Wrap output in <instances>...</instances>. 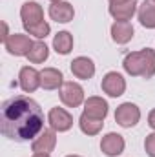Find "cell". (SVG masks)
<instances>
[{"instance_id":"1","label":"cell","mask_w":155,"mask_h":157,"mask_svg":"<svg viewBox=\"0 0 155 157\" xmlns=\"http://www.w3.org/2000/svg\"><path fill=\"white\" fill-rule=\"evenodd\" d=\"M2 135L15 143L35 141L44 130V112L40 104L28 95H15L0 108Z\"/></svg>"},{"instance_id":"2","label":"cell","mask_w":155,"mask_h":157,"mask_svg":"<svg viewBox=\"0 0 155 157\" xmlns=\"http://www.w3.org/2000/svg\"><path fill=\"white\" fill-rule=\"evenodd\" d=\"M122 68L131 77L152 78L155 75V49L142 48L139 51H131L124 57Z\"/></svg>"},{"instance_id":"3","label":"cell","mask_w":155,"mask_h":157,"mask_svg":"<svg viewBox=\"0 0 155 157\" xmlns=\"http://www.w3.org/2000/svg\"><path fill=\"white\" fill-rule=\"evenodd\" d=\"M59 95H60L62 104L68 106V108H78L86 101L84 88L78 82H75V80H66L62 84V88L59 90Z\"/></svg>"},{"instance_id":"4","label":"cell","mask_w":155,"mask_h":157,"mask_svg":"<svg viewBox=\"0 0 155 157\" xmlns=\"http://www.w3.org/2000/svg\"><path fill=\"white\" fill-rule=\"evenodd\" d=\"M141 121V108L133 102H122L115 110V122L122 128H133Z\"/></svg>"},{"instance_id":"5","label":"cell","mask_w":155,"mask_h":157,"mask_svg":"<svg viewBox=\"0 0 155 157\" xmlns=\"http://www.w3.org/2000/svg\"><path fill=\"white\" fill-rule=\"evenodd\" d=\"M33 44H35V40H31L24 33H11L9 39L4 42V48L13 57H28Z\"/></svg>"},{"instance_id":"6","label":"cell","mask_w":155,"mask_h":157,"mask_svg":"<svg viewBox=\"0 0 155 157\" xmlns=\"http://www.w3.org/2000/svg\"><path fill=\"white\" fill-rule=\"evenodd\" d=\"M100 88L108 97L117 99V97L124 95V91H126V78L119 71H108L100 80Z\"/></svg>"},{"instance_id":"7","label":"cell","mask_w":155,"mask_h":157,"mask_svg":"<svg viewBox=\"0 0 155 157\" xmlns=\"http://www.w3.org/2000/svg\"><path fill=\"white\" fill-rule=\"evenodd\" d=\"M47 122H49V128H53L55 132L62 133V132H68L71 130L73 126V115L66 110V108H51L49 113H47Z\"/></svg>"},{"instance_id":"8","label":"cell","mask_w":155,"mask_h":157,"mask_svg":"<svg viewBox=\"0 0 155 157\" xmlns=\"http://www.w3.org/2000/svg\"><path fill=\"white\" fill-rule=\"evenodd\" d=\"M88 117L97 119V121H104L110 113V104L106 99L99 97V95H91L84 101V112Z\"/></svg>"},{"instance_id":"9","label":"cell","mask_w":155,"mask_h":157,"mask_svg":"<svg viewBox=\"0 0 155 157\" xmlns=\"http://www.w3.org/2000/svg\"><path fill=\"white\" fill-rule=\"evenodd\" d=\"M124 148H126V141H124V137H122L120 133H117V132H110V133H106V135L100 139V152L108 157L120 155V154L124 152Z\"/></svg>"},{"instance_id":"10","label":"cell","mask_w":155,"mask_h":157,"mask_svg":"<svg viewBox=\"0 0 155 157\" xmlns=\"http://www.w3.org/2000/svg\"><path fill=\"white\" fill-rule=\"evenodd\" d=\"M18 86L24 93H33L40 88V71L33 66H22L18 73Z\"/></svg>"},{"instance_id":"11","label":"cell","mask_w":155,"mask_h":157,"mask_svg":"<svg viewBox=\"0 0 155 157\" xmlns=\"http://www.w3.org/2000/svg\"><path fill=\"white\" fill-rule=\"evenodd\" d=\"M57 146V132L53 128H44L35 141H31L33 154H51Z\"/></svg>"},{"instance_id":"12","label":"cell","mask_w":155,"mask_h":157,"mask_svg":"<svg viewBox=\"0 0 155 157\" xmlns=\"http://www.w3.org/2000/svg\"><path fill=\"white\" fill-rule=\"evenodd\" d=\"M47 15L51 20H55L57 24H68L73 20L75 17V7L66 2V0H60V2H53L47 9Z\"/></svg>"},{"instance_id":"13","label":"cell","mask_w":155,"mask_h":157,"mask_svg":"<svg viewBox=\"0 0 155 157\" xmlns=\"http://www.w3.org/2000/svg\"><path fill=\"white\" fill-rule=\"evenodd\" d=\"M20 18H22V26L28 28V26H33V24H39L44 20V9L39 2L35 0H28L22 4L20 7Z\"/></svg>"},{"instance_id":"14","label":"cell","mask_w":155,"mask_h":157,"mask_svg":"<svg viewBox=\"0 0 155 157\" xmlns=\"http://www.w3.org/2000/svg\"><path fill=\"white\" fill-rule=\"evenodd\" d=\"M70 70H71V73L77 78H80V80H89V78L95 75V70H97V68H95V62H93L89 57L80 55V57H75V59L71 60Z\"/></svg>"},{"instance_id":"15","label":"cell","mask_w":155,"mask_h":157,"mask_svg":"<svg viewBox=\"0 0 155 157\" xmlns=\"http://www.w3.org/2000/svg\"><path fill=\"white\" fill-rule=\"evenodd\" d=\"M64 75L60 70L57 68H44L40 71V88L46 91H53V90H60L64 84Z\"/></svg>"},{"instance_id":"16","label":"cell","mask_w":155,"mask_h":157,"mask_svg":"<svg viewBox=\"0 0 155 157\" xmlns=\"http://www.w3.org/2000/svg\"><path fill=\"white\" fill-rule=\"evenodd\" d=\"M137 9H139L137 0H130L124 4H110V7H108L113 20H119V22H130L133 18V15L137 13Z\"/></svg>"},{"instance_id":"17","label":"cell","mask_w":155,"mask_h":157,"mask_svg":"<svg viewBox=\"0 0 155 157\" xmlns=\"http://www.w3.org/2000/svg\"><path fill=\"white\" fill-rule=\"evenodd\" d=\"M110 35H112V40L115 44L122 46V44H128L130 40L133 39L135 29H133L131 22H119V20H115L112 24V28H110Z\"/></svg>"},{"instance_id":"18","label":"cell","mask_w":155,"mask_h":157,"mask_svg":"<svg viewBox=\"0 0 155 157\" xmlns=\"http://www.w3.org/2000/svg\"><path fill=\"white\" fill-rule=\"evenodd\" d=\"M137 18L142 28L146 29H155V2L144 0L139 9H137Z\"/></svg>"},{"instance_id":"19","label":"cell","mask_w":155,"mask_h":157,"mask_svg":"<svg viewBox=\"0 0 155 157\" xmlns=\"http://www.w3.org/2000/svg\"><path fill=\"white\" fill-rule=\"evenodd\" d=\"M53 49L59 55H70L73 49V35L70 31H59L53 37Z\"/></svg>"},{"instance_id":"20","label":"cell","mask_w":155,"mask_h":157,"mask_svg":"<svg viewBox=\"0 0 155 157\" xmlns=\"http://www.w3.org/2000/svg\"><path fill=\"white\" fill-rule=\"evenodd\" d=\"M102 126H104V121L91 119V117H88L86 113H82L78 117V128H80V132L86 133V135H89V137L91 135H99L102 132Z\"/></svg>"},{"instance_id":"21","label":"cell","mask_w":155,"mask_h":157,"mask_svg":"<svg viewBox=\"0 0 155 157\" xmlns=\"http://www.w3.org/2000/svg\"><path fill=\"white\" fill-rule=\"evenodd\" d=\"M47 57H49V48L46 46V42L35 40V44H33V48L28 55V60L31 64H42V62L47 60Z\"/></svg>"},{"instance_id":"22","label":"cell","mask_w":155,"mask_h":157,"mask_svg":"<svg viewBox=\"0 0 155 157\" xmlns=\"http://www.w3.org/2000/svg\"><path fill=\"white\" fill-rule=\"evenodd\" d=\"M26 29V33L28 35H31V37H35V39H46L49 33H51V26L46 22V20H42L39 24H33V26H28V28H24Z\"/></svg>"},{"instance_id":"23","label":"cell","mask_w":155,"mask_h":157,"mask_svg":"<svg viewBox=\"0 0 155 157\" xmlns=\"http://www.w3.org/2000/svg\"><path fill=\"white\" fill-rule=\"evenodd\" d=\"M144 150L150 157H155V132H152L150 135H146L144 139Z\"/></svg>"},{"instance_id":"24","label":"cell","mask_w":155,"mask_h":157,"mask_svg":"<svg viewBox=\"0 0 155 157\" xmlns=\"http://www.w3.org/2000/svg\"><path fill=\"white\" fill-rule=\"evenodd\" d=\"M148 126L155 132V108L150 110V113H148Z\"/></svg>"},{"instance_id":"25","label":"cell","mask_w":155,"mask_h":157,"mask_svg":"<svg viewBox=\"0 0 155 157\" xmlns=\"http://www.w3.org/2000/svg\"><path fill=\"white\" fill-rule=\"evenodd\" d=\"M110 4H124V2H130V0H108Z\"/></svg>"},{"instance_id":"26","label":"cell","mask_w":155,"mask_h":157,"mask_svg":"<svg viewBox=\"0 0 155 157\" xmlns=\"http://www.w3.org/2000/svg\"><path fill=\"white\" fill-rule=\"evenodd\" d=\"M33 157H51L49 154H33Z\"/></svg>"},{"instance_id":"27","label":"cell","mask_w":155,"mask_h":157,"mask_svg":"<svg viewBox=\"0 0 155 157\" xmlns=\"http://www.w3.org/2000/svg\"><path fill=\"white\" fill-rule=\"evenodd\" d=\"M66 157H82V155H66Z\"/></svg>"},{"instance_id":"28","label":"cell","mask_w":155,"mask_h":157,"mask_svg":"<svg viewBox=\"0 0 155 157\" xmlns=\"http://www.w3.org/2000/svg\"><path fill=\"white\" fill-rule=\"evenodd\" d=\"M49 2H51V4H53V2H60V0H49Z\"/></svg>"},{"instance_id":"29","label":"cell","mask_w":155,"mask_h":157,"mask_svg":"<svg viewBox=\"0 0 155 157\" xmlns=\"http://www.w3.org/2000/svg\"><path fill=\"white\" fill-rule=\"evenodd\" d=\"M152 2H155V0H152Z\"/></svg>"}]
</instances>
